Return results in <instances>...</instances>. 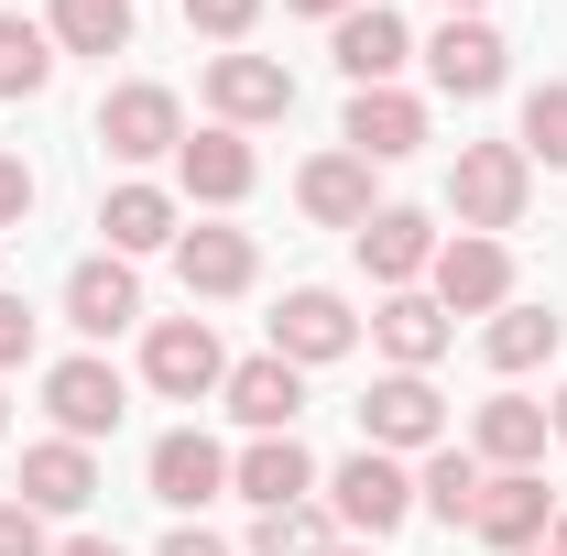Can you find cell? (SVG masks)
Here are the masks:
<instances>
[{
  "mask_svg": "<svg viewBox=\"0 0 567 556\" xmlns=\"http://www.w3.org/2000/svg\"><path fill=\"white\" fill-rule=\"evenodd\" d=\"M546 436H557V425H546L535 393H492V404L470 415V459H481V470H546Z\"/></svg>",
  "mask_w": 567,
  "mask_h": 556,
  "instance_id": "cell-18",
  "label": "cell"
},
{
  "mask_svg": "<svg viewBox=\"0 0 567 556\" xmlns=\"http://www.w3.org/2000/svg\"><path fill=\"white\" fill-rule=\"evenodd\" d=\"M142 481H153V502L197 513V502H218V491H229V447H218V436H197V425H164V436H153V459H142Z\"/></svg>",
  "mask_w": 567,
  "mask_h": 556,
  "instance_id": "cell-12",
  "label": "cell"
},
{
  "mask_svg": "<svg viewBox=\"0 0 567 556\" xmlns=\"http://www.w3.org/2000/svg\"><path fill=\"white\" fill-rule=\"evenodd\" d=\"M99 229H110V251H121V262L175 251V197H164V186H110V197H99Z\"/></svg>",
  "mask_w": 567,
  "mask_h": 556,
  "instance_id": "cell-25",
  "label": "cell"
},
{
  "mask_svg": "<svg viewBox=\"0 0 567 556\" xmlns=\"http://www.w3.org/2000/svg\"><path fill=\"white\" fill-rule=\"evenodd\" d=\"M425 295H436L447 317H502V306H513V240H481V229L436 240V262H425Z\"/></svg>",
  "mask_w": 567,
  "mask_h": 556,
  "instance_id": "cell-3",
  "label": "cell"
},
{
  "mask_svg": "<svg viewBox=\"0 0 567 556\" xmlns=\"http://www.w3.org/2000/svg\"><path fill=\"white\" fill-rule=\"evenodd\" d=\"M0 556H55V535H44V513H33L22 491H0Z\"/></svg>",
  "mask_w": 567,
  "mask_h": 556,
  "instance_id": "cell-32",
  "label": "cell"
},
{
  "mask_svg": "<svg viewBox=\"0 0 567 556\" xmlns=\"http://www.w3.org/2000/svg\"><path fill=\"white\" fill-rule=\"evenodd\" d=\"M295 208L317 218V229H360V218H371V164H360L350 142H339V153H317V164L295 175Z\"/></svg>",
  "mask_w": 567,
  "mask_h": 556,
  "instance_id": "cell-24",
  "label": "cell"
},
{
  "mask_svg": "<svg viewBox=\"0 0 567 556\" xmlns=\"http://www.w3.org/2000/svg\"><path fill=\"white\" fill-rule=\"evenodd\" d=\"M132 317H142V274L121 262V251H99V262L66 274V328H76V339H121Z\"/></svg>",
  "mask_w": 567,
  "mask_h": 556,
  "instance_id": "cell-20",
  "label": "cell"
},
{
  "mask_svg": "<svg viewBox=\"0 0 567 556\" xmlns=\"http://www.w3.org/2000/svg\"><path fill=\"white\" fill-rule=\"evenodd\" d=\"M317 491H328V513H339L350 535H371V546H382V535H393V524L415 513V470H404V459H382V447L339 459V470H328Z\"/></svg>",
  "mask_w": 567,
  "mask_h": 556,
  "instance_id": "cell-4",
  "label": "cell"
},
{
  "mask_svg": "<svg viewBox=\"0 0 567 556\" xmlns=\"http://www.w3.org/2000/svg\"><path fill=\"white\" fill-rule=\"evenodd\" d=\"M535 556H546V546H535Z\"/></svg>",
  "mask_w": 567,
  "mask_h": 556,
  "instance_id": "cell-44",
  "label": "cell"
},
{
  "mask_svg": "<svg viewBox=\"0 0 567 556\" xmlns=\"http://www.w3.org/2000/svg\"><path fill=\"white\" fill-rule=\"evenodd\" d=\"M546 556H567V513H557V524H546Z\"/></svg>",
  "mask_w": 567,
  "mask_h": 556,
  "instance_id": "cell-39",
  "label": "cell"
},
{
  "mask_svg": "<svg viewBox=\"0 0 567 556\" xmlns=\"http://www.w3.org/2000/svg\"><path fill=\"white\" fill-rule=\"evenodd\" d=\"M175 284L186 295H251L262 284V251H251V229H175Z\"/></svg>",
  "mask_w": 567,
  "mask_h": 556,
  "instance_id": "cell-19",
  "label": "cell"
},
{
  "mask_svg": "<svg viewBox=\"0 0 567 556\" xmlns=\"http://www.w3.org/2000/svg\"><path fill=\"white\" fill-rule=\"evenodd\" d=\"M557 339H567V317H557V306H524V295H513V306H502L492 328H481V360H492L502 382H513V371L557 360Z\"/></svg>",
  "mask_w": 567,
  "mask_h": 556,
  "instance_id": "cell-26",
  "label": "cell"
},
{
  "mask_svg": "<svg viewBox=\"0 0 567 556\" xmlns=\"http://www.w3.org/2000/svg\"><path fill=\"white\" fill-rule=\"evenodd\" d=\"M339 546V513L328 502H284V513H251V556H328Z\"/></svg>",
  "mask_w": 567,
  "mask_h": 556,
  "instance_id": "cell-30",
  "label": "cell"
},
{
  "mask_svg": "<svg viewBox=\"0 0 567 556\" xmlns=\"http://www.w3.org/2000/svg\"><path fill=\"white\" fill-rule=\"evenodd\" d=\"M339 142H350L360 164H404V153H425V99H404V87H350Z\"/></svg>",
  "mask_w": 567,
  "mask_h": 556,
  "instance_id": "cell-17",
  "label": "cell"
},
{
  "mask_svg": "<svg viewBox=\"0 0 567 556\" xmlns=\"http://www.w3.org/2000/svg\"><path fill=\"white\" fill-rule=\"evenodd\" d=\"M55 556H121V535H66Z\"/></svg>",
  "mask_w": 567,
  "mask_h": 556,
  "instance_id": "cell-38",
  "label": "cell"
},
{
  "mask_svg": "<svg viewBox=\"0 0 567 556\" xmlns=\"http://www.w3.org/2000/svg\"><path fill=\"white\" fill-rule=\"evenodd\" d=\"M121 404H132V382H121L99 349H76V360L44 371V415H55V436H76V447H99V436L121 425Z\"/></svg>",
  "mask_w": 567,
  "mask_h": 556,
  "instance_id": "cell-6",
  "label": "cell"
},
{
  "mask_svg": "<svg viewBox=\"0 0 567 556\" xmlns=\"http://www.w3.org/2000/svg\"><path fill=\"white\" fill-rule=\"evenodd\" d=\"M22 502H33V513H87V502H99V459H87V447H76V436H44V447H22Z\"/></svg>",
  "mask_w": 567,
  "mask_h": 556,
  "instance_id": "cell-23",
  "label": "cell"
},
{
  "mask_svg": "<svg viewBox=\"0 0 567 556\" xmlns=\"http://www.w3.org/2000/svg\"><path fill=\"white\" fill-rule=\"evenodd\" d=\"M371 339H382V360H393V371H436V360H447V339H458V317H447L436 295H415V284H404V295H382Z\"/></svg>",
  "mask_w": 567,
  "mask_h": 556,
  "instance_id": "cell-21",
  "label": "cell"
},
{
  "mask_svg": "<svg viewBox=\"0 0 567 556\" xmlns=\"http://www.w3.org/2000/svg\"><path fill=\"white\" fill-rule=\"evenodd\" d=\"M360 349V317L350 295H328V284H295L274 306V360H295V371H328V360H350Z\"/></svg>",
  "mask_w": 567,
  "mask_h": 556,
  "instance_id": "cell-7",
  "label": "cell"
},
{
  "mask_svg": "<svg viewBox=\"0 0 567 556\" xmlns=\"http://www.w3.org/2000/svg\"><path fill=\"white\" fill-rule=\"evenodd\" d=\"M328 55H339V76H350V87H393V76H404V55H415V33H404V11L360 0L350 22H328Z\"/></svg>",
  "mask_w": 567,
  "mask_h": 556,
  "instance_id": "cell-15",
  "label": "cell"
},
{
  "mask_svg": "<svg viewBox=\"0 0 567 556\" xmlns=\"http://www.w3.org/2000/svg\"><path fill=\"white\" fill-rule=\"evenodd\" d=\"M44 87H55V33L0 11V99H44Z\"/></svg>",
  "mask_w": 567,
  "mask_h": 556,
  "instance_id": "cell-29",
  "label": "cell"
},
{
  "mask_svg": "<svg viewBox=\"0 0 567 556\" xmlns=\"http://www.w3.org/2000/svg\"><path fill=\"white\" fill-rule=\"evenodd\" d=\"M153 556H229V546H218V535H197V524H175V535H164Z\"/></svg>",
  "mask_w": 567,
  "mask_h": 556,
  "instance_id": "cell-36",
  "label": "cell"
},
{
  "mask_svg": "<svg viewBox=\"0 0 567 556\" xmlns=\"http://www.w3.org/2000/svg\"><path fill=\"white\" fill-rule=\"evenodd\" d=\"M284 11H306V22H350L360 0H284Z\"/></svg>",
  "mask_w": 567,
  "mask_h": 556,
  "instance_id": "cell-37",
  "label": "cell"
},
{
  "mask_svg": "<svg viewBox=\"0 0 567 556\" xmlns=\"http://www.w3.org/2000/svg\"><path fill=\"white\" fill-rule=\"evenodd\" d=\"M360 447H382V459H425V447H447V404H436V382H425V371H382V382L360 393Z\"/></svg>",
  "mask_w": 567,
  "mask_h": 556,
  "instance_id": "cell-2",
  "label": "cell"
},
{
  "mask_svg": "<svg viewBox=\"0 0 567 556\" xmlns=\"http://www.w3.org/2000/svg\"><path fill=\"white\" fill-rule=\"evenodd\" d=\"M481 481H492V470H481L470 447H425V470H415V513H436V524H470V513H481Z\"/></svg>",
  "mask_w": 567,
  "mask_h": 556,
  "instance_id": "cell-27",
  "label": "cell"
},
{
  "mask_svg": "<svg viewBox=\"0 0 567 556\" xmlns=\"http://www.w3.org/2000/svg\"><path fill=\"white\" fill-rule=\"evenodd\" d=\"M186 22H197L208 44H240V33L262 22V0H186Z\"/></svg>",
  "mask_w": 567,
  "mask_h": 556,
  "instance_id": "cell-33",
  "label": "cell"
},
{
  "mask_svg": "<svg viewBox=\"0 0 567 556\" xmlns=\"http://www.w3.org/2000/svg\"><path fill=\"white\" fill-rule=\"evenodd\" d=\"M175 186H186L197 208H240V197L262 186V153H251V132H229V121L186 132V142H175Z\"/></svg>",
  "mask_w": 567,
  "mask_h": 556,
  "instance_id": "cell-10",
  "label": "cell"
},
{
  "mask_svg": "<svg viewBox=\"0 0 567 556\" xmlns=\"http://www.w3.org/2000/svg\"><path fill=\"white\" fill-rule=\"evenodd\" d=\"M218 404L251 425V436H295V415H306V371L295 360H229V382H218Z\"/></svg>",
  "mask_w": 567,
  "mask_h": 556,
  "instance_id": "cell-14",
  "label": "cell"
},
{
  "mask_svg": "<svg viewBox=\"0 0 567 556\" xmlns=\"http://www.w3.org/2000/svg\"><path fill=\"white\" fill-rule=\"evenodd\" d=\"M447 11H481V0H447Z\"/></svg>",
  "mask_w": 567,
  "mask_h": 556,
  "instance_id": "cell-42",
  "label": "cell"
},
{
  "mask_svg": "<svg viewBox=\"0 0 567 556\" xmlns=\"http://www.w3.org/2000/svg\"><path fill=\"white\" fill-rule=\"evenodd\" d=\"M0 415H11V404H0Z\"/></svg>",
  "mask_w": 567,
  "mask_h": 556,
  "instance_id": "cell-43",
  "label": "cell"
},
{
  "mask_svg": "<svg viewBox=\"0 0 567 556\" xmlns=\"http://www.w3.org/2000/svg\"><path fill=\"white\" fill-rule=\"evenodd\" d=\"M33 197H44V186H33V164H22V153H0V229H22Z\"/></svg>",
  "mask_w": 567,
  "mask_h": 556,
  "instance_id": "cell-34",
  "label": "cell"
},
{
  "mask_svg": "<svg viewBox=\"0 0 567 556\" xmlns=\"http://www.w3.org/2000/svg\"><path fill=\"white\" fill-rule=\"evenodd\" d=\"M425 66H436L447 99H492L502 76H513V44H502L481 11H447V22H436V44H425Z\"/></svg>",
  "mask_w": 567,
  "mask_h": 556,
  "instance_id": "cell-11",
  "label": "cell"
},
{
  "mask_svg": "<svg viewBox=\"0 0 567 556\" xmlns=\"http://www.w3.org/2000/svg\"><path fill=\"white\" fill-rule=\"evenodd\" d=\"M99 142H110L121 164H164V153L186 142V99H175V87H153V76H132V87H110V99H99Z\"/></svg>",
  "mask_w": 567,
  "mask_h": 556,
  "instance_id": "cell-8",
  "label": "cell"
},
{
  "mask_svg": "<svg viewBox=\"0 0 567 556\" xmlns=\"http://www.w3.org/2000/svg\"><path fill=\"white\" fill-rule=\"evenodd\" d=\"M524 197H535L524 142H458V164H447V208H458V229L502 240V229H524Z\"/></svg>",
  "mask_w": 567,
  "mask_h": 556,
  "instance_id": "cell-1",
  "label": "cell"
},
{
  "mask_svg": "<svg viewBox=\"0 0 567 556\" xmlns=\"http://www.w3.org/2000/svg\"><path fill=\"white\" fill-rule=\"evenodd\" d=\"M328 556H382V546H360V535H350V546H328Z\"/></svg>",
  "mask_w": 567,
  "mask_h": 556,
  "instance_id": "cell-41",
  "label": "cell"
},
{
  "mask_svg": "<svg viewBox=\"0 0 567 556\" xmlns=\"http://www.w3.org/2000/svg\"><path fill=\"white\" fill-rule=\"evenodd\" d=\"M229 491H240L251 513H284V502H317V459H306L295 436H251V447L229 459Z\"/></svg>",
  "mask_w": 567,
  "mask_h": 556,
  "instance_id": "cell-22",
  "label": "cell"
},
{
  "mask_svg": "<svg viewBox=\"0 0 567 556\" xmlns=\"http://www.w3.org/2000/svg\"><path fill=\"white\" fill-rule=\"evenodd\" d=\"M350 240H360V274L382 284V295H404V284L436 262V218H425V208H371Z\"/></svg>",
  "mask_w": 567,
  "mask_h": 556,
  "instance_id": "cell-16",
  "label": "cell"
},
{
  "mask_svg": "<svg viewBox=\"0 0 567 556\" xmlns=\"http://www.w3.org/2000/svg\"><path fill=\"white\" fill-rule=\"evenodd\" d=\"M208 110L229 132H262V121H295V76L274 55H208Z\"/></svg>",
  "mask_w": 567,
  "mask_h": 556,
  "instance_id": "cell-13",
  "label": "cell"
},
{
  "mask_svg": "<svg viewBox=\"0 0 567 556\" xmlns=\"http://www.w3.org/2000/svg\"><path fill=\"white\" fill-rule=\"evenodd\" d=\"M524 164H557L567 175V76H546V87L524 99Z\"/></svg>",
  "mask_w": 567,
  "mask_h": 556,
  "instance_id": "cell-31",
  "label": "cell"
},
{
  "mask_svg": "<svg viewBox=\"0 0 567 556\" xmlns=\"http://www.w3.org/2000/svg\"><path fill=\"white\" fill-rule=\"evenodd\" d=\"M142 382L164 393V404H208L218 382H229V349H218L208 317H164L153 339H142Z\"/></svg>",
  "mask_w": 567,
  "mask_h": 556,
  "instance_id": "cell-5",
  "label": "cell"
},
{
  "mask_svg": "<svg viewBox=\"0 0 567 556\" xmlns=\"http://www.w3.org/2000/svg\"><path fill=\"white\" fill-rule=\"evenodd\" d=\"M546 524H557V491H546V470H492V481H481L470 535H481L492 556H535V546H546Z\"/></svg>",
  "mask_w": 567,
  "mask_h": 556,
  "instance_id": "cell-9",
  "label": "cell"
},
{
  "mask_svg": "<svg viewBox=\"0 0 567 556\" xmlns=\"http://www.w3.org/2000/svg\"><path fill=\"white\" fill-rule=\"evenodd\" d=\"M546 425H557V436H567V393H557V404H546Z\"/></svg>",
  "mask_w": 567,
  "mask_h": 556,
  "instance_id": "cell-40",
  "label": "cell"
},
{
  "mask_svg": "<svg viewBox=\"0 0 567 556\" xmlns=\"http://www.w3.org/2000/svg\"><path fill=\"white\" fill-rule=\"evenodd\" d=\"M22 360H33V306L0 284V371H22Z\"/></svg>",
  "mask_w": 567,
  "mask_h": 556,
  "instance_id": "cell-35",
  "label": "cell"
},
{
  "mask_svg": "<svg viewBox=\"0 0 567 556\" xmlns=\"http://www.w3.org/2000/svg\"><path fill=\"white\" fill-rule=\"evenodd\" d=\"M44 33H55V55H121L132 44V0H55Z\"/></svg>",
  "mask_w": 567,
  "mask_h": 556,
  "instance_id": "cell-28",
  "label": "cell"
}]
</instances>
